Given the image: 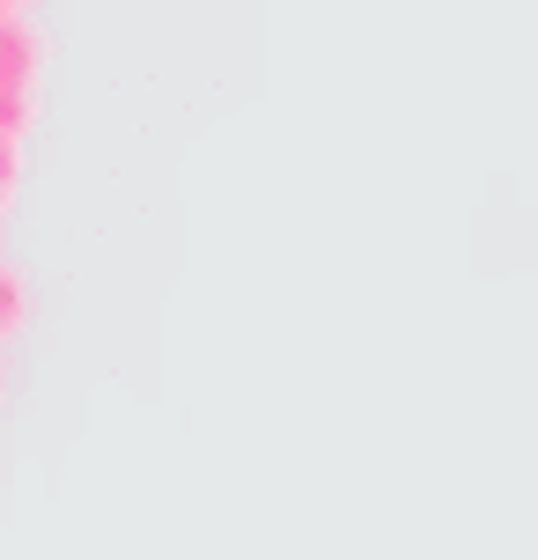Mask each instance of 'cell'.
I'll use <instances>...</instances> for the list:
<instances>
[{
	"label": "cell",
	"instance_id": "3957f363",
	"mask_svg": "<svg viewBox=\"0 0 538 560\" xmlns=\"http://www.w3.org/2000/svg\"><path fill=\"white\" fill-rule=\"evenodd\" d=\"M15 170H23V155H15V140H0V199L15 192Z\"/></svg>",
	"mask_w": 538,
	"mask_h": 560
},
{
	"label": "cell",
	"instance_id": "6da1fadb",
	"mask_svg": "<svg viewBox=\"0 0 538 560\" xmlns=\"http://www.w3.org/2000/svg\"><path fill=\"white\" fill-rule=\"evenodd\" d=\"M30 89H37V37H30L23 8L0 23V140H15L30 126Z\"/></svg>",
	"mask_w": 538,
	"mask_h": 560
},
{
	"label": "cell",
	"instance_id": "7a4b0ae2",
	"mask_svg": "<svg viewBox=\"0 0 538 560\" xmlns=\"http://www.w3.org/2000/svg\"><path fill=\"white\" fill-rule=\"evenodd\" d=\"M23 310H30V295H23V273H8V266H0V339H8L15 325H23Z\"/></svg>",
	"mask_w": 538,
	"mask_h": 560
},
{
	"label": "cell",
	"instance_id": "277c9868",
	"mask_svg": "<svg viewBox=\"0 0 538 560\" xmlns=\"http://www.w3.org/2000/svg\"><path fill=\"white\" fill-rule=\"evenodd\" d=\"M8 15H15V8H8V0H0V23H8Z\"/></svg>",
	"mask_w": 538,
	"mask_h": 560
}]
</instances>
